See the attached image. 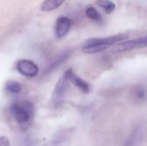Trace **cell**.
Listing matches in <instances>:
<instances>
[{"label": "cell", "mask_w": 147, "mask_h": 146, "mask_svg": "<svg viewBox=\"0 0 147 146\" xmlns=\"http://www.w3.org/2000/svg\"><path fill=\"white\" fill-rule=\"evenodd\" d=\"M71 130L64 129L57 133L47 146H67L71 136Z\"/></svg>", "instance_id": "52a82bcc"}, {"label": "cell", "mask_w": 147, "mask_h": 146, "mask_svg": "<svg viewBox=\"0 0 147 146\" xmlns=\"http://www.w3.org/2000/svg\"><path fill=\"white\" fill-rule=\"evenodd\" d=\"M9 140L4 138V141H2V138L0 139V146H9Z\"/></svg>", "instance_id": "2e32d148"}, {"label": "cell", "mask_w": 147, "mask_h": 146, "mask_svg": "<svg viewBox=\"0 0 147 146\" xmlns=\"http://www.w3.org/2000/svg\"><path fill=\"white\" fill-rule=\"evenodd\" d=\"M71 22L66 16H60L58 18L55 25V34L58 38L65 37L70 31Z\"/></svg>", "instance_id": "ba28073f"}, {"label": "cell", "mask_w": 147, "mask_h": 146, "mask_svg": "<svg viewBox=\"0 0 147 146\" xmlns=\"http://www.w3.org/2000/svg\"><path fill=\"white\" fill-rule=\"evenodd\" d=\"M85 14L86 15L88 16V18H90V20L94 21V22H102V15H100V13L92 6H88L86 8V10H85Z\"/></svg>", "instance_id": "7c38bea8"}, {"label": "cell", "mask_w": 147, "mask_h": 146, "mask_svg": "<svg viewBox=\"0 0 147 146\" xmlns=\"http://www.w3.org/2000/svg\"><path fill=\"white\" fill-rule=\"evenodd\" d=\"M128 39V36L126 34H117L112 35L107 38H93L88 40L82 50L85 53L93 54L96 52H100L107 49L109 46L116 44L118 42H122Z\"/></svg>", "instance_id": "6da1fadb"}, {"label": "cell", "mask_w": 147, "mask_h": 146, "mask_svg": "<svg viewBox=\"0 0 147 146\" xmlns=\"http://www.w3.org/2000/svg\"><path fill=\"white\" fill-rule=\"evenodd\" d=\"M147 140V122L135 124L127 133L122 146H143Z\"/></svg>", "instance_id": "7a4b0ae2"}, {"label": "cell", "mask_w": 147, "mask_h": 146, "mask_svg": "<svg viewBox=\"0 0 147 146\" xmlns=\"http://www.w3.org/2000/svg\"><path fill=\"white\" fill-rule=\"evenodd\" d=\"M5 89L8 92L14 95H17L22 91V85L21 83L16 81H8L5 84Z\"/></svg>", "instance_id": "4fadbf2b"}, {"label": "cell", "mask_w": 147, "mask_h": 146, "mask_svg": "<svg viewBox=\"0 0 147 146\" xmlns=\"http://www.w3.org/2000/svg\"><path fill=\"white\" fill-rule=\"evenodd\" d=\"M16 70L24 77H34L38 74V66L29 59H21L16 64Z\"/></svg>", "instance_id": "8992f818"}, {"label": "cell", "mask_w": 147, "mask_h": 146, "mask_svg": "<svg viewBox=\"0 0 147 146\" xmlns=\"http://www.w3.org/2000/svg\"><path fill=\"white\" fill-rule=\"evenodd\" d=\"M69 79L70 82H71L76 87H78L80 90H82L84 93H88L90 89V87L87 82L78 77L71 69H69Z\"/></svg>", "instance_id": "9c48e42d"}, {"label": "cell", "mask_w": 147, "mask_h": 146, "mask_svg": "<svg viewBox=\"0 0 147 146\" xmlns=\"http://www.w3.org/2000/svg\"><path fill=\"white\" fill-rule=\"evenodd\" d=\"M147 46V35L134 39L132 40H127L122 43H120L119 45L115 46L113 49L112 52H124L127 51L134 50V49H138V48H144Z\"/></svg>", "instance_id": "5b68a950"}, {"label": "cell", "mask_w": 147, "mask_h": 146, "mask_svg": "<svg viewBox=\"0 0 147 146\" xmlns=\"http://www.w3.org/2000/svg\"><path fill=\"white\" fill-rule=\"evenodd\" d=\"M65 1L66 0H45L40 6V9L46 12L58 9L61 4H63Z\"/></svg>", "instance_id": "8fae6325"}, {"label": "cell", "mask_w": 147, "mask_h": 146, "mask_svg": "<svg viewBox=\"0 0 147 146\" xmlns=\"http://www.w3.org/2000/svg\"><path fill=\"white\" fill-rule=\"evenodd\" d=\"M69 57V53H64V54H62V55H60L55 61H53L49 66H48V68L47 69V72H50V71H53L54 69H56L59 65H60L64 61H65L66 60V59Z\"/></svg>", "instance_id": "9a60e30c"}, {"label": "cell", "mask_w": 147, "mask_h": 146, "mask_svg": "<svg viewBox=\"0 0 147 146\" xmlns=\"http://www.w3.org/2000/svg\"><path fill=\"white\" fill-rule=\"evenodd\" d=\"M9 112L15 120L21 124H28L33 116V106L28 102H21L12 104Z\"/></svg>", "instance_id": "3957f363"}, {"label": "cell", "mask_w": 147, "mask_h": 146, "mask_svg": "<svg viewBox=\"0 0 147 146\" xmlns=\"http://www.w3.org/2000/svg\"><path fill=\"white\" fill-rule=\"evenodd\" d=\"M70 82L69 79V71H66L64 75L60 77L59 82L57 83L55 89L53 93L51 105L53 108H58L60 107L64 102L66 89L68 87V83Z\"/></svg>", "instance_id": "277c9868"}, {"label": "cell", "mask_w": 147, "mask_h": 146, "mask_svg": "<svg viewBox=\"0 0 147 146\" xmlns=\"http://www.w3.org/2000/svg\"><path fill=\"white\" fill-rule=\"evenodd\" d=\"M98 5L101 6L108 14H110L113 12L115 9V3H113L111 0H98L97 2Z\"/></svg>", "instance_id": "5bb4252c"}, {"label": "cell", "mask_w": 147, "mask_h": 146, "mask_svg": "<svg viewBox=\"0 0 147 146\" xmlns=\"http://www.w3.org/2000/svg\"><path fill=\"white\" fill-rule=\"evenodd\" d=\"M132 98L135 102H143L147 98V88L143 84H137L132 90Z\"/></svg>", "instance_id": "30bf717a"}]
</instances>
